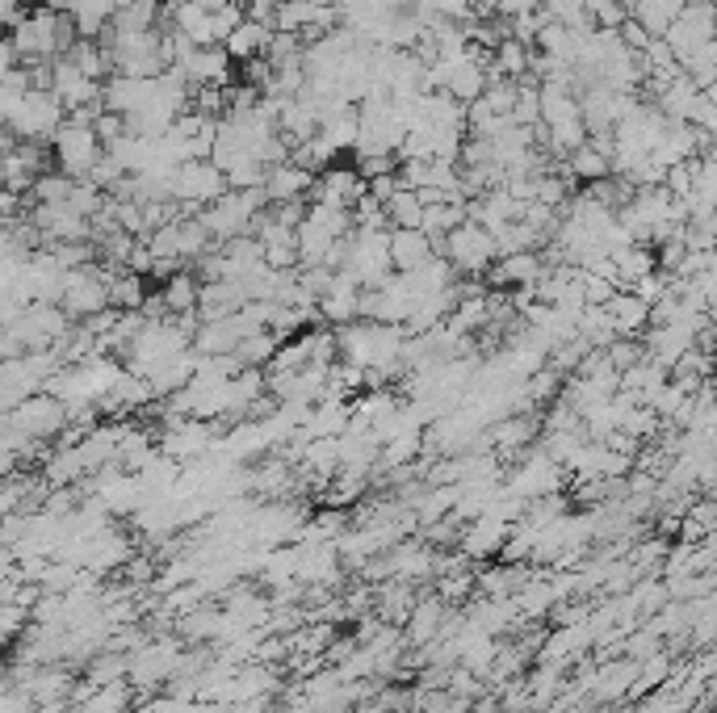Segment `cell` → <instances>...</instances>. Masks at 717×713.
I'll return each mask as SVG.
<instances>
[{
    "label": "cell",
    "mask_w": 717,
    "mask_h": 713,
    "mask_svg": "<svg viewBox=\"0 0 717 713\" xmlns=\"http://www.w3.org/2000/svg\"><path fill=\"white\" fill-rule=\"evenodd\" d=\"M4 122L21 143H47L63 127V106L55 101L51 89H30L13 110L4 113Z\"/></svg>",
    "instance_id": "cell-1"
},
{
    "label": "cell",
    "mask_w": 717,
    "mask_h": 713,
    "mask_svg": "<svg viewBox=\"0 0 717 713\" xmlns=\"http://www.w3.org/2000/svg\"><path fill=\"white\" fill-rule=\"evenodd\" d=\"M436 252H445V261H450V269L453 273H466V278H478V273H487L491 269V261L499 257L495 252V240H491V231H483L478 223H457L441 240V248Z\"/></svg>",
    "instance_id": "cell-2"
},
{
    "label": "cell",
    "mask_w": 717,
    "mask_h": 713,
    "mask_svg": "<svg viewBox=\"0 0 717 713\" xmlns=\"http://www.w3.org/2000/svg\"><path fill=\"white\" fill-rule=\"evenodd\" d=\"M219 193H226V177L210 160H185L172 172V207L189 210V214L210 207Z\"/></svg>",
    "instance_id": "cell-3"
},
{
    "label": "cell",
    "mask_w": 717,
    "mask_h": 713,
    "mask_svg": "<svg viewBox=\"0 0 717 713\" xmlns=\"http://www.w3.org/2000/svg\"><path fill=\"white\" fill-rule=\"evenodd\" d=\"M59 311L68 315V320H93L101 311H110V290H105V273H97L89 264H80V269H68V278H63V294H59Z\"/></svg>",
    "instance_id": "cell-4"
},
{
    "label": "cell",
    "mask_w": 717,
    "mask_h": 713,
    "mask_svg": "<svg viewBox=\"0 0 717 713\" xmlns=\"http://www.w3.org/2000/svg\"><path fill=\"white\" fill-rule=\"evenodd\" d=\"M176 663H181V642L172 639H148L143 646H134L131 655H127V680L131 684H164V680L176 676Z\"/></svg>",
    "instance_id": "cell-5"
},
{
    "label": "cell",
    "mask_w": 717,
    "mask_h": 713,
    "mask_svg": "<svg viewBox=\"0 0 717 713\" xmlns=\"http://www.w3.org/2000/svg\"><path fill=\"white\" fill-rule=\"evenodd\" d=\"M55 160H59V172L63 177H72V181H80V177H89V169H93L97 160H101V139L93 134V127H80V122H63L55 131Z\"/></svg>",
    "instance_id": "cell-6"
},
{
    "label": "cell",
    "mask_w": 717,
    "mask_h": 713,
    "mask_svg": "<svg viewBox=\"0 0 717 713\" xmlns=\"http://www.w3.org/2000/svg\"><path fill=\"white\" fill-rule=\"evenodd\" d=\"M9 424L26 436V441H47V436H55L63 424H68V408L59 403L55 394L38 391L30 399H21L18 408L9 412Z\"/></svg>",
    "instance_id": "cell-7"
},
{
    "label": "cell",
    "mask_w": 717,
    "mask_h": 713,
    "mask_svg": "<svg viewBox=\"0 0 717 713\" xmlns=\"http://www.w3.org/2000/svg\"><path fill=\"white\" fill-rule=\"evenodd\" d=\"M563 483V466L549 458V453H533V458H521V466L512 470L508 491L516 500H542V495H554Z\"/></svg>",
    "instance_id": "cell-8"
},
{
    "label": "cell",
    "mask_w": 717,
    "mask_h": 713,
    "mask_svg": "<svg viewBox=\"0 0 717 713\" xmlns=\"http://www.w3.org/2000/svg\"><path fill=\"white\" fill-rule=\"evenodd\" d=\"M315 315L340 328V323H353L361 320V285H353L344 273H332V282L323 290L320 299H315Z\"/></svg>",
    "instance_id": "cell-9"
},
{
    "label": "cell",
    "mask_w": 717,
    "mask_h": 713,
    "mask_svg": "<svg viewBox=\"0 0 717 713\" xmlns=\"http://www.w3.org/2000/svg\"><path fill=\"white\" fill-rule=\"evenodd\" d=\"M604 315H608V323H613V332H617V337L642 340L646 323H650V307H646L634 290L617 285V290L608 294V302H604Z\"/></svg>",
    "instance_id": "cell-10"
},
{
    "label": "cell",
    "mask_w": 717,
    "mask_h": 713,
    "mask_svg": "<svg viewBox=\"0 0 717 713\" xmlns=\"http://www.w3.org/2000/svg\"><path fill=\"white\" fill-rule=\"evenodd\" d=\"M436 257L433 240L420 227H395L391 231V269L395 273H415L420 264H428Z\"/></svg>",
    "instance_id": "cell-11"
},
{
    "label": "cell",
    "mask_w": 717,
    "mask_h": 713,
    "mask_svg": "<svg viewBox=\"0 0 717 713\" xmlns=\"http://www.w3.org/2000/svg\"><path fill=\"white\" fill-rule=\"evenodd\" d=\"M311 185H315V172L299 169V164H290V160H282V164H273L269 169V177H264V198L269 202H306V193H311Z\"/></svg>",
    "instance_id": "cell-12"
},
{
    "label": "cell",
    "mask_w": 717,
    "mask_h": 713,
    "mask_svg": "<svg viewBox=\"0 0 717 713\" xmlns=\"http://www.w3.org/2000/svg\"><path fill=\"white\" fill-rule=\"evenodd\" d=\"M512 525L504 521H491V516H478L471 525H462L457 533V550L466 554V559H491V554H499V545L508 542Z\"/></svg>",
    "instance_id": "cell-13"
},
{
    "label": "cell",
    "mask_w": 717,
    "mask_h": 713,
    "mask_svg": "<svg viewBox=\"0 0 717 713\" xmlns=\"http://www.w3.org/2000/svg\"><path fill=\"white\" fill-rule=\"evenodd\" d=\"M269 34H273V30H269L264 21L244 18L240 26H235V30H231V34L223 38L226 59H231V63H235V59H240V63H248V59L264 56V47H269Z\"/></svg>",
    "instance_id": "cell-14"
},
{
    "label": "cell",
    "mask_w": 717,
    "mask_h": 713,
    "mask_svg": "<svg viewBox=\"0 0 717 713\" xmlns=\"http://www.w3.org/2000/svg\"><path fill=\"white\" fill-rule=\"evenodd\" d=\"M441 621H445V601H441V596H424V601H415L412 613H407L403 642H407V646H424V642H433L436 630H441Z\"/></svg>",
    "instance_id": "cell-15"
},
{
    "label": "cell",
    "mask_w": 717,
    "mask_h": 713,
    "mask_svg": "<svg viewBox=\"0 0 717 713\" xmlns=\"http://www.w3.org/2000/svg\"><path fill=\"white\" fill-rule=\"evenodd\" d=\"M542 257L537 252H512V257H495L491 282L495 285H533L542 278Z\"/></svg>",
    "instance_id": "cell-16"
},
{
    "label": "cell",
    "mask_w": 717,
    "mask_h": 713,
    "mask_svg": "<svg viewBox=\"0 0 717 713\" xmlns=\"http://www.w3.org/2000/svg\"><path fill=\"white\" fill-rule=\"evenodd\" d=\"M198 278L189 273V269H176L169 273V282L160 290V302H164V315H193V307H198Z\"/></svg>",
    "instance_id": "cell-17"
},
{
    "label": "cell",
    "mask_w": 717,
    "mask_h": 713,
    "mask_svg": "<svg viewBox=\"0 0 717 713\" xmlns=\"http://www.w3.org/2000/svg\"><path fill=\"white\" fill-rule=\"evenodd\" d=\"M80 713H127L131 710V680H113V684H93L89 696L75 701Z\"/></svg>",
    "instance_id": "cell-18"
},
{
    "label": "cell",
    "mask_w": 717,
    "mask_h": 713,
    "mask_svg": "<svg viewBox=\"0 0 717 713\" xmlns=\"http://www.w3.org/2000/svg\"><path fill=\"white\" fill-rule=\"evenodd\" d=\"M105 290H110V307H113V311H143V302H148L143 278H139V273H131V269L105 273Z\"/></svg>",
    "instance_id": "cell-19"
},
{
    "label": "cell",
    "mask_w": 717,
    "mask_h": 713,
    "mask_svg": "<svg viewBox=\"0 0 717 713\" xmlns=\"http://www.w3.org/2000/svg\"><path fill=\"white\" fill-rule=\"evenodd\" d=\"M613 269H617V285H634L638 278H646V273L659 269V264H655V248H646V244L622 248V252H613Z\"/></svg>",
    "instance_id": "cell-20"
},
{
    "label": "cell",
    "mask_w": 717,
    "mask_h": 713,
    "mask_svg": "<svg viewBox=\"0 0 717 713\" xmlns=\"http://www.w3.org/2000/svg\"><path fill=\"white\" fill-rule=\"evenodd\" d=\"M382 214H386V227L395 231V227H420V214H424V207L415 202V193L403 181H398V189L382 202Z\"/></svg>",
    "instance_id": "cell-21"
},
{
    "label": "cell",
    "mask_w": 717,
    "mask_h": 713,
    "mask_svg": "<svg viewBox=\"0 0 717 713\" xmlns=\"http://www.w3.org/2000/svg\"><path fill=\"white\" fill-rule=\"evenodd\" d=\"M566 172H570V181H600V177H608V155L584 143L566 155Z\"/></svg>",
    "instance_id": "cell-22"
},
{
    "label": "cell",
    "mask_w": 717,
    "mask_h": 713,
    "mask_svg": "<svg viewBox=\"0 0 717 713\" xmlns=\"http://www.w3.org/2000/svg\"><path fill=\"white\" fill-rule=\"evenodd\" d=\"M436 580H441V583H436V588H441L436 596H441L445 604H462L474 592V571H471V566H462V571H450V575H436Z\"/></svg>",
    "instance_id": "cell-23"
},
{
    "label": "cell",
    "mask_w": 717,
    "mask_h": 713,
    "mask_svg": "<svg viewBox=\"0 0 717 713\" xmlns=\"http://www.w3.org/2000/svg\"><path fill=\"white\" fill-rule=\"evenodd\" d=\"M584 18L596 21L600 30H617V26H622L629 13H625L622 0H584Z\"/></svg>",
    "instance_id": "cell-24"
},
{
    "label": "cell",
    "mask_w": 717,
    "mask_h": 713,
    "mask_svg": "<svg viewBox=\"0 0 717 713\" xmlns=\"http://www.w3.org/2000/svg\"><path fill=\"white\" fill-rule=\"evenodd\" d=\"M688 127H697V131L714 134V127H717V106H714V93H709V89H700L697 101H693V113H688Z\"/></svg>",
    "instance_id": "cell-25"
},
{
    "label": "cell",
    "mask_w": 717,
    "mask_h": 713,
    "mask_svg": "<svg viewBox=\"0 0 717 713\" xmlns=\"http://www.w3.org/2000/svg\"><path fill=\"white\" fill-rule=\"evenodd\" d=\"M13 68H18V51H13V42L0 38V80L13 72Z\"/></svg>",
    "instance_id": "cell-26"
},
{
    "label": "cell",
    "mask_w": 717,
    "mask_h": 713,
    "mask_svg": "<svg viewBox=\"0 0 717 713\" xmlns=\"http://www.w3.org/2000/svg\"><path fill=\"white\" fill-rule=\"evenodd\" d=\"M75 4H80V0H47V9H55V13H72Z\"/></svg>",
    "instance_id": "cell-27"
},
{
    "label": "cell",
    "mask_w": 717,
    "mask_h": 713,
    "mask_svg": "<svg viewBox=\"0 0 717 713\" xmlns=\"http://www.w3.org/2000/svg\"><path fill=\"white\" fill-rule=\"evenodd\" d=\"M193 4H198V9H202V13H219V9H223L226 0H193Z\"/></svg>",
    "instance_id": "cell-28"
}]
</instances>
